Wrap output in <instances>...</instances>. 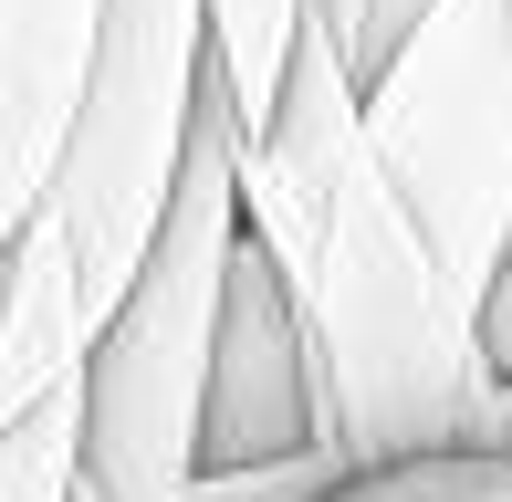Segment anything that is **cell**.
<instances>
[{"label": "cell", "mask_w": 512, "mask_h": 502, "mask_svg": "<svg viewBox=\"0 0 512 502\" xmlns=\"http://www.w3.org/2000/svg\"><path fill=\"white\" fill-rule=\"evenodd\" d=\"M230 168H241V231L283 262L314 367V440L335 450V471H387L481 440L492 356L471 293L387 178V157L366 147L356 74L314 11L293 32L262 136L230 126Z\"/></svg>", "instance_id": "6da1fadb"}, {"label": "cell", "mask_w": 512, "mask_h": 502, "mask_svg": "<svg viewBox=\"0 0 512 502\" xmlns=\"http://www.w3.org/2000/svg\"><path fill=\"white\" fill-rule=\"evenodd\" d=\"M209 84V0H105L84 105L42 168L21 231L0 241V419L84 377L115 293L168 220L178 157Z\"/></svg>", "instance_id": "7a4b0ae2"}, {"label": "cell", "mask_w": 512, "mask_h": 502, "mask_svg": "<svg viewBox=\"0 0 512 502\" xmlns=\"http://www.w3.org/2000/svg\"><path fill=\"white\" fill-rule=\"evenodd\" d=\"M230 241H241V168H230V105L220 63H209L168 220H157L136 283L115 293L105 335L84 346V482L105 502H189L199 482V398H209Z\"/></svg>", "instance_id": "3957f363"}, {"label": "cell", "mask_w": 512, "mask_h": 502, "mask_svg": "<svg viewBox=\"0 0 512 502\" xmlns=\"http://www.w3.org/2000/svg\"><path fill=\"white\" fill-rule=\"evenodd\" d=\"M366 147L450 251L460 293L481 304L512 241V0H429L398 53L356 84Z\"/></svg>", "instance_id": "277c9868"}, {"label": "cell", "mask_w": 512, "mask_h": 502, "mask_svg": "<svg viewBox=\"0 0 512 502\" xmlns=\"http://www.w3.org/2000/svg\"><path fill=\"white\" fill-rule=\"evenodd\" d=\"M272 450H324L314 440V367H304V325H293L283 262L241 231L230 272H220V325H209L199 461H272Z\"/></svg>", "instance_id": "5b68a950"}, {"label": "cell", "mask_w": 512, "mask_h": 502, "mask_svg": "<svg viewBox=\"0 0 512 502\" xmlns=\"http://www.w3.org/2000/svg\"><path fill=\"white\" fill-rule=\"evenodd\" d=\"M95 32H105V0H0V241L21 231L42 168L84 105Z\"/></svg>", "instance_id": "8992f818"}, {"label": "cell", "mask_w": 512, "mask_h": 502, "mask_svg": "<svg viewBox=\"0 0 512 502\" xmlns=\"http://www.w3.org/2000/svg\"><path fill=\"white\" fill-rule=\"evenodd\" d=\"M293 32H304V0H209V63H220V105L241 136H262L272 95H283Z\"/></svg>", "instance_id": "52a82bcc"}, {"label": "cell", "mask_w": 512, "mask_h": 502, "mask_svg": "<svg viewBox=\"0 0 512 502\" xmlns=\"http://www.w3.org/2000/svg\"><path fill=\"white\" fill-rule=\"evenodd\" d=\"M324 502H512V450L460 440V450H418L387 471H335Z\"/></svg>", "instance_id": "ba28073f"}, {"label": "cell", "mask_w": 512, "mask_h": 502, "mask_svg": "<svg viewBox=\"0 0 512 502\" xmlns=\"http://www.w3.org/2000/svg\"><path fill=\"white\" fill-rule=\"evenodd\" d=\"M335 450H272V461H199L189 502H324Z\"/></svg>", "instance_id": "9c48e42d"}, {"label": "cell", "mask_w": 512, "mask_h": 502, "mask_svg": "<svg viewBox=\"0 0 512 502\" xmlns=\"http://www.w3.org/2000/svg\"><path fill=\"white\" fill-rule=\"evenodd\" d=\"M304 11L324 21V32H335V53H345V74H377V63L387 53H398V32H408V21L418 11H429V0H304Z\"/></svg>", "instance_id": "30bf717a"}, {"label": "cell", "mask_w": 512, "mask_h": 502, "mask_svg": "<svg viewBox=\"0 0 512 502\" xmlns=\"http://www.w3.org/2000/svg\"><path fill=\"white\" fill-rule=\"evenodd\" d=\"M471 325H481V356H492V377H512V241H502V262H492V283H481V304H471Z\"/></svg>", "instance_id": "8fae6325"}, {"label": "cell", "mask_w": 512, "mask_h": 502, "mask_svg": "<svg viewBox=\"0 0 512 502\" xmlns=\"http://www.w3.org/2000/svg\"><path fill=\"white\" fill-rule=\"evenodd\" d=\"M481 440L512 450V377H492V408H481Z\"/></svg>", "instance_id": "7c38bea8"}, {"label": "cell", "mask_w": 512, "mask_h": 502, "mask_svg": "<svg viewBox=\"0 0 512 502\" xmlns=\"http://www.w3.org/2000/svg\"><path fill=\"white\" fill-rule=\"evenodd\" d=\"M74 502H105V492H95V482H84V471H74Z\"/></svg>", "instance_id": "4fadbf2b"}]
</instances>
